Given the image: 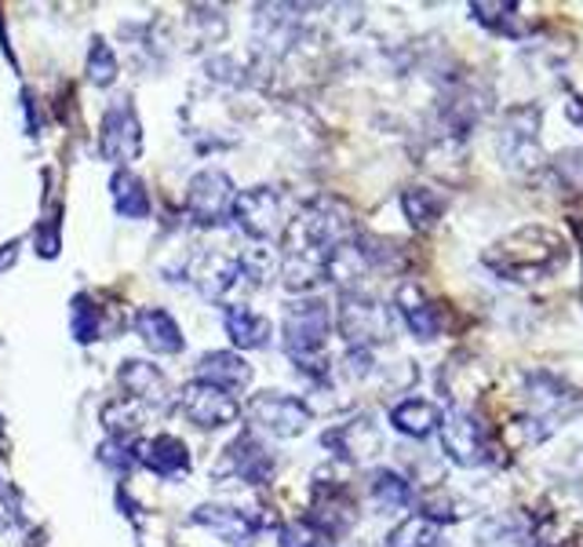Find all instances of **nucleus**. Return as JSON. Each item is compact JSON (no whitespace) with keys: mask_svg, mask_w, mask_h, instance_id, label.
<instances>
[{"mask_svg":"<svg viewBox=\"0 0 583 547\" xmlns=\"http://www.w3.org/2000/svg\"><path fill=\"white\" fill-rule=\"evenodd\" d=\"M274 456L263 446L256 435H237L227 449H223V460L216 464V478H237L245 486H267L274 478Z\"/></svg>","mask_w":583,"mask_h":547,"instance_id":"8","label":"nucleus"},{"mask_svg":"<svg viewBox=\"0 0 583 547\" xmlns=\"http://www.w3.org/2000/svg\"><path fill=\"white\" fill-rule=\"evenodd\" d=\"M190 281L197 285V292L205 299H219L227 296L237 281H241V259L223 256V252H208L201 263L190 267Z\"/></svg>","mask_w":583,"mask_h":547,"instance_id":"14","label":"nucleus"},{"mask_svg":"<svg viewBox=\"0 0 583 547\" xmlns=\"http://www.w3.org/2000/svg\"><path fill=\"white\" fill-rule=\"evenodd\" d=\"M310 526H317L325 537L347 533L354 526V504L347 500V493L333 481H317L314 486V507H310Z\"/></svg>","mask_w":583,"mask_h":547,"instance_id":"13","label":"nucleus"},{"mask_svg":"<svg viewBox=\"0 0 583 547\" xmlns=\"http://www.w3.org/2000/svg\"><path fill=\"white\" fill-rule=\"evenodd\" d=\"M325 446H333L336 456H343V460H365V456H376L379 452V431L373 427V420H354V424H343L336 427V431L325 435Z\"/></svg>","mask_w":583,"mask_h":547,"instance_id":"20","label":"nucleus"},{"mask_svg":"<svg viewBox=\"0 0 583 547\" xmlns=\"http://www.w3.org/2000/svg\"><path fill=\"white\" fill-rule=\"evenodd\" d=\"M397 304H402L405 325L419 340H434V336L442 332V310H437V304H431V299H423L416 289H402Z\"/></svg>","mask_w":583,"mask_h":547,"instance_id":"22","label":"nucleus"},{"mask_svg":"<svg viewBox=\"0 0 583 547\" xmlns=\"http://www.w3.org/2000/svg\"><path fill=\"white\" fill-rule=\"evenodd\" d=\"M387 547H437V526L431 515H413L402 526L391 529Z\"/></svg>","mask_w":583,"mask_h":547,"instance_id":"27","label":"nucleus"},{"mask_svg":"<svg viewBox=\"0 0 583 547\" xmlns=\"http://www.w3.org/2000/svg\"><path fill=\"white\" fill-rule=\"evenodd\" d=\"M336 321H339L343 340H347L354 350H368L373 344L391 340V315H387V307L376 304V299L365 296V292H354V289L343 292Z\"/></svg>","mask_w":583,"mask_h":547,"instance_id":"4","label":"nucleus"},{"mask_svg":"<svg viewBox=\"0 0 583 547\" xmlns=\"http://www.w3.org/2000/svg\"><path fill=\"white\" fill-rule=\"evenodd\" d=\"M391 424L408 438H427L442 427V409L427 398H405L391 409Z\"/></svg>","mask_w":583,"mask_h":547,"instance_id":"21","label":"nucleus"},{"mask_svg":"<svg viewBox=\"0 0 583 547\" xmlns=\"http://www.w3.org/2000/svg\"><path fill=\"white\" fill-rule=\"evenodd\" d=\"M110 201H113V212L121 219H150L154 212L146 182L136 172H128V168H117L110 176Z\"/></svg>","mask_w":583,"mask_h":547,"instance_id":"19","label":"nucleus"},{"mask_svg":"<svg viewBox=\"0 0 583 547\" xmlns=\"http://www.w3.org/2000/svg\"><path fill=\"white\" fill-rule=\"evenodd\" d=\"M142 420V406H136V401H113V406L102 409V424L106 431H110V438H136L139 435V424Z\"/></svg>","mask_w":583,"mask_h":547,"instance_id":"29","label":"nucleus"},{"mask_svg":"<svg viewBox=\"0 0 583 547\" xmlns=\"http://www.w3.org/2000/svg\"><path fill=\"white\" fill-rule=\"evenodd\" d=\"M442 446L448 452V460H456L463 467H474L485 460V431L482 424L474 420L467 412H453V416H442Z\"/></svg>","mask_w":583,"mask_h":547,"instance_id":"11","label":"nucleus"},{"mask_svg":"<svg viewBox=\"0 0 583 547\" xmlns=\"http://www.w3.org/2000/svg\"><path fill=\"white\" fill-rule=\"evenodd\" d=\"M190 22H208V8H190ZM227 33V16L216 19V37Z\"/></svg>","mask_w":583,"mask_h":547,"instance_id":"35","label":"nucleus"},{"mask_svg":"<svg viewBox=\"0 0 583 547\" xmlns=\"http://www.w3.org/2000/svg\"><path fill=\"white\" fill-rule=\"evenodd\" d=\"M131 325H136L139 340L154 350V355H182V347H187V340H182V329L179 321L168 315L165 307H139L136 318H131Z\"/></svg>","mask_w":583,"mask_h":547,"instance_id":"12","label":"nucleus"},{"mask_svg":"<svg viewBox=\"0 0 583 547\" xmlns=\"http://www.w3.org/2000/svg\"><path fill=\"white\" fill-rule=\"evenodd\" d=\"M19 252H22V241H8V245H0V274L16 267Z\"/></svg>","mask_w":583,"mask_h":547,"instance_id":"34","label":"nucleus"},{"mask_svg":"<svg viewBox=\"0 0 583 547\" xmlns=\"http://www.w3.org/2000/svg\"><path fill=\"white\" fill-rule=\"evenodd\" d=\"M70 332L81 347L96 344L102 336V307L88 292H77L70 299Z\"/></svg>","mask_w":583,"mask_h":547,"instance_id":"23","label":"nucleus"},{"mask_svg":"<svg viewBox=\"0 0 583 547\" xmlns=\"http://www.w3.org/2000/svg\"><path fill=\"white\" fill-rule=\"evenodd\" d=\"M190 523L208 529L211 537H219L230 547H248L259 537V523L251 515H245L241 507H227V504H201L190 511Z\"/></svg>","mask_w":583,"mask_h":547,"instance_id":"10","label":"nucleus"},{"mask_svg":"<svg viewBox=\"0 0 583 547\" xmlns=\"http://www.w3.org/2000/svg\"><path fill=\"white\" fill-rule=\"evenodd\" d=\"M536 132H540L536 110H514L503 121L500 153L507 158V165H525V158H536Z\"/></svg>","mask_w":583,"mask_h":547,"instance_id":"16","label":"nucleus"},{"mask_svg":"<svg viewBox=\"0 0 583 547\" xmlns=\"http://www.w3.org/2000/svg\"><path fill=\"white\" fill-rule=\"evenodd\" d=\"M478 547H525V533L511 523H488L478 533Z\"/></svg>","mask_w":583,"mask_h":547,"instance_id":"33","label":"nucleus"},{"mask_svg":"<svg viewBox=\"0 0 583 547\" xmlns=\"http://www.w3.org/2000/svg\"><path fill=\"white\" fill-rule=\"evenodd\" d=\"M536 233H540V230H522V241H536ZM522 241H518V233H514L511 241H503V245H500L493 259H511V256H518V259H522V252H511V245H522ZM559 259H562V241H559V245H551V249H543V252L528 249V252H525L522 278H533V274H543V270L559 267Z\"/></svg>","mask_w":583,"mask_h":547,"instance_id":"25","label":"nucleus"},{"mask_svg":"<svg viewBox=\"0 0 583 547\" xmlns=\"http://www.w3.org/2000/svg\"><path fill=\"white\" fill-rule=\"evenodd\" d=\"M99 460L113 471H128L131 464H139V446L128 438H106L102 449H99Z\"/></svg>","mask_w":583,"mask_h":547,"instance_id":"31","label":"nucleus"},{"mask_svg":"<svg viewBox=\"0 0 583 547\" xmlns=\"http://www.w3.org/2000/svg\"><path fill=\"white\" fill-rule=\"evenodd\" d=\"M223 329H227L230 344L237 350H263L270 344V336H274L270 321L263 315H256V310L245 307V304H227V307H223Z\"/></svg>","mask_w":583,"mask_h":547,"instance_id":"15","label":"nucleus"},{"mask_svg":"<svg viewBox=\"0 0 583 547\" xmlns=\"http://www.w3.org/2000/svg\"><path fill=\"white\" fill-rule=\"evenodd\" d=\"M117 384L125 387V398L136 401V406L150 409V412H161L168 409L176 395H171V384L161 365L146 361V358H128L117 372Z\"/></svg>","mask_w":583,"mask_h":547,"instance_id":"9","label":"nucleus"},{"mask_svg":"<svg viewBox=\"0 0 583 547\" xmlns=\"http://www.w3.org/2000/svg\"><path fill=\"white\" fill-rule=\"evenodd\" d=\"M373 497L383 507H408V504H413V486H408L405 475H397V471H391V467H383V471L373 475Z\"/></svg>","mask_w":583,"mask_h":547,"instance_id":"28","label":"nucleus"},{"mask_svg":"<svg viewBox=\"0 0 583 547\" xmlns=\"http://www.w3.org/2000/svg\"><path fill=\"white\" fill-rule=\"evenodd\" d=\"M197 380L223 390H245L251 384V365L234 350H208L197 365Z\"/></svg>","mask_w":583,"mask_h":547,"instance_id":"18","label":"nucleus"},{"mask_svg":"<svg viewBox=\"0 0 583 547\" xmlns=\"http://www.w3.org/2000/svg\"><path fill=\"white\" fill-rule=\"evenodd\" d=\"M277 544L281 547H333V537H325V533L310 523H288L277 533Z\"/></svg>","mask_w":583,"mask_h":547,"instance_id":"30","label":"nucleus"},{"mask_svg":"<svg viewBox=\"0 0 583 547\" xmlns=\"http://www.w3.org/2000/svg\"><path fill=\"white\" fill-rule=\"evenodd\" d=\"M402 208H405L408 223H413L416 230H427L437 223V216L445 212V198H437V190H431V187H408L402 193Z\"/></svg>","mask_w":583,"mask_h":547,"instance_id":"24","label":"nucleus"},{"mask_svg":"<svg viewBox=\"0 0 583 547\" xmlns=\"http://www.w3.org/2000/svg\"><path fill=\"white\" fill-rule=\"evenodd\" d=\"M328 332H333V310H328L325 299L307 296V299H296V304H288L285 321H281V336H285L288 358L296 361L303 372L325 369Z\"/></svg>","mask_w":583,"mask_h":547,"instance_id":"1","label":"nucleus"},{"mask_svg":"<svg viewBox=\"0 0 583 547\" xmlns=\"http://www.w3.org/2000/svg\"><path fill=\"white\" fill-rule=\"evenodd\" d=\"M234 223L251 241H270L285 230V198L274 187H251L237 193Z\"/></svg>","mask_w":583,"mask_h":547,"instance_id":"7","label":"nucleus"},{"mask_svg":"<svg viewBox=\"0 0 583 547\" xmlns=\"http://www.w3.org/2000/svg\"><path fill=\"white\" fill-rule=\"evenodd\" d=\"M139 464L161 478H179L190 471V449L176 435H154L139 446Z\"/></svg>","mask_w":583,"mask_h":547,"instance_id":"17","label":"nucleus"},{"mask_svg":"<svg viewBox=\"0 0 583 547\" xmlns=\"http://www.w3.org/2000/svg\"><path fill=\"white\" fill-rule=\"evenodd\" d=\"M245 416L256 431L270 435V438H299L314 420L307 401L296 398V395H281V390L251 395V401L245 406Z\"/></svg>","mask_w":583,"mask_h":547,"instance_id":"2","label":"nucleus"},{"mask_svg":"<svg viewBox=\"0 0 583 547\" xmlns=\"http://www.w3.org/2000/svg\"><path fill=\"white\" fill-rule=\"evenodd\" d=\"M19 523H22V497H19V489L4 478V471H0V533L19 529Z\"/></svg>","mask_w":583,"mask_h":547,"instance_id":"32","label":"nucleus"},{"mask_svg":"<svg viewBox=\"0 0 583 547\" xmlns=\"http://www.w3.org/2000/svg\"><path fill=\"white\" fill-rule=\"evenodd\" d=\"M88 81L96 88H110L117 84V73H121V62H117V51L102 41V37H91L88 44V62H85Z\"/></svg>","mask_w":583,"mask_h":547,"instance_id":"26","label":"nucleus"},{"mask_svg":"<svg viewBox=\"0 0 583 547\" xmlns=\"http://www.w3.org/2000/svg\"><path fill=\"white\" fill-rule=\"evenodd\" d=\"M142 153V121L136 113V102L117 99L106 107L99 125V158L117 168H128Z\"/></svg>","mask_w":583,"mask_h":547,"instance_id":"3","label":"nucleus"},{"mask_svg":"<svg viewBox=\"0 0 583 547\" xmlns=\"http://www.w3.org/2000/svg\"><path fill=\"white\" fill-rule=\"evenodd\" d=\"M234 201L237 187L223 168H205L187 182V212L201 227H219L234 219Z\"/></svg>","mask_w":583,"mask_h":547,"instance_id":"5","label":"nucleus"},{"mask_svg":"<svg viewBox=\"0 0 583 547\" xmlns=\"http://www.w3.org/2000/svg\"><path fill=\"white\" fill-rule=\"evenodd\" d=\"M182 416L197 427V431H223V427L237 424V416H241V406H237V398L230 390L223 387H211L205 380H194L187 384L176 395Z\"/></svg>","mask_w":583,"mask_h":547,"instance_id":"6","label":"nucleus"}]
</instances>
